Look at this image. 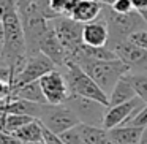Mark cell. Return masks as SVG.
Segmentation results:
<instances>
[{"label": "cell", "instance_id": "4", "mask_svg": "<svg viewBox=\"0 0 147 144\" xmlns=\"http://www.w3.org/2000/svg\"><path fill=\"white\" fill-rule=\"evenodd\" d=\"M108 27H109V41H108V48H111L112 45L119 41L128 40V37L133 32L141 29H147V22L144 21V18L141 16L138 11H130V13H115L114 10L109 8L108 13Z\"/></svg>", "mask_w": 147, "mask_h": 144}, {"label": "cell", "instance_id": "1", "mask_svg": "<svg viewBox=\"0 0 147 144\" xmlns=\"http://www.w3.org/2000/svg\"><path fill=\"white\" fill-rule=\"evenodd\" d=\"M78 65H81L84 71L92 76V79L101 87L103 92L108 93V97L115 84L130 71V67L119 57L112 60H87Z\"/></svg>", "mask_w": 147, "mask_h": 144}, {"label": "cell", "instance_id": "18", "mask_svg": "<svg viewBox=\"0 0 147 144\" xmlns=\"http://www.w3.org/2000/svg\"><path fill=\"white\" fill-rule=\"evenodd\" d=\"M14 135L26 144H33V143H38V141H43V124L38 119H35V120L29 122L27 125L21 127L19 130H16Z\"/></svg>", "mask_w": 147, "mask_h": 144}, {"label": "cell", "instance_id": "22", "mask_svg": "<svg viewBox=\"0 0 147 144\" xmlns=\"http://www.w3.org/2000/svg\"><path fill=\"white\" fill-rule=\"evenodd\" d=\"M49 3L57 16H70L76 0H49Z\"/></svg>", "mask_w": 147, "mask_h": 144}, {"label": "cell", "instance_id": "5", "mask_svg": "<svg viewBox=\"0 0 147 144\" xmlns=\"http://www.w3.org/2000/svg\"><path fill=\"white\" fill-rule=\"evenodd\" d=\"M49 22H51L52 29L55 30V35L60 40L62 46L67 51L68 62H70L73 59V55L84 45V40H82L84 24L79 22V21H74L70 16H59L55 19H51Z\"/></svg>", "mask_w": 147, "mask_h": 144}, {"label": "cell", "instance_id": "32", "mask_svg": "<svg viewBox=\"0 0 147 144\" xmlns=\"http://www.w3.org/2000/svg\"><path fill=\"white\" fill-rule=\"evenodd\" d=\"M33 144H48V143H46V141L43 139V141H38V143H33Z\"/></svg>", "mask_w": 147, "mask_h": 144}, {"label": "cell", "instance_id": "14", "mask_svg": "<svg viewBox=\"0 0 147 144\" xmlns=\"http://www.w3.org/2000/svg\"><path fill=\"white\" fill-rule=\"evenodd\" d=\"M146 128L142 127H133V125H120L112 130H109L112 139L117 144H139L142 133Z\"/></svg>", "mask_w": 147, "mask_h": 144}, {"label": "cell", "instance_id": "10", "mask_svg": "<svg viewBox=\"0 0 147 144\" xmlns=\"http://www.w3.org/2000/svg\"><path fill=\"white\" fill-rule=\"evenodd\" d=\"M144 106V101L136 97L131 101L122 103V105H115V106H108L105 114V120H103V128L106 130H112L115 127H120V125H125L127 120L138 112L141 108Z\"/></svg>", "mask_w": 147, "mask_h": 144}, {"label": "cell", "instance_id": "9", "mask_svg": "<svg viewBox=\"0 0 147 144\" xmlns=\"http://www.w3.org/2000/svg\"><path fill=\"white\" fill-rule=\"evenodd\" d=\"M111 49L130 67L131 73H147V49L138 48L128 40L112 45Z\"/></svg>", "mask_w": 147, "mask_h": 144}, {"label": "cell", "instance_id": "2", "mask_svg": "<svg viewBox=\"0 0 147 144\" xmlns=\"http://www.w3.org/2000/svg\"><path fill=\"white\" fill-rule=\"evenodd\" d=\"M32 116L38 119L46 128L60 135L81 124L78 116L68 105H49V103H33Z\"/></svg>", "mask_w": 147, "mask_h": 144}, {"label": "cell", "instance_id": "8", "mask_svg": "<svg viewBox=\"0 0 147 144\" xmlns=\"http://www.w3.org/2000/svg\"><path fill=\"white\" fill-rule=\"evenodd\" d=\"M40 84H41L43 93H45L46 101L49 105H65L71 97L65 73L59 71L57 68L45 74L40 79Z\"/></svg>", "mask_w": 147, "mask_h": 144}, {"label": "cell", "instance_id": "23", "mask_svg": "<svg viewBox=\"0 0 147 144\" xmlns=\"http://www.w3.org/2000/svg\"><path fill=\"white\" fill-rule=\"evenodd\" d=\"M125 125H133V127L147 128V103H144L142 108H141L138 112H134V114L127 120Z\"/></svg>", "mask_w": 147, "mask_h": 144}, {"label": "cell", "instance_id": "12", "mask_svg": "<svg viewBox=\"0 0 147 144\" xmlns=\"http://www.w3.org/2000/svg\"><path fill=\"white\" fill-rule=\"evenodd\" d=\"M82 40H84V45L93 46V48L108 46V41H109L108 22L101 19H96V21H92V22L84 24Z\"/></svg>", "mask_w": 147, "mask_h": 144}, {"label": "cell", "instance_id": "16", "mask_svg": "<svg viewBox=\"0 0 147 144\" xmlns=\"http://www.w3.org/2000/svg\"><path fill=\"white\" fill-rule=\"evenodd\" d=\"M82 135L86 138L87 144H117L112 139L109 130L103 127H95V125H87V124H79Z\"/></svg>", "mask_w": 147, "mask_h": 144}, {"label": "cell", "instance_id": "21", "mask_svg": "<svg viewBox=\"0 0 147 144\" xmlns=\"http://www.w3.org/2000/svg\"><path fill=\"white\" fill-rule=\"evenodd\" d=\"M60 138L63 139L65 144H87L79 124H78L76 127H71L70 130H67V131H63V133H60Z\"/></svg>", "mask_w": 147, "mask_h": 144}, {"label": "cell", "instance_id": "11", "mask_svg": "<svg viewBox=\"0 0 147 144\" xmlns=\"http://www.w3.org/2000/svg\"><path fill=\"white\" fill-rule=\"evenodd\" d=\"M40 52L48 55V57L55 64V67L63 68L68 62L67 51H65V48L62 46L60 40L57 38L55 30L52 29V26H49V30L45 33V37H43L41 41H40Z\"/></svg>", "mask_w": 147, "mask_h": 144}, {"label": "cell", "instance_id": "28", "mask_svg": "<svg viewBox=\"0 0 147 144\" xmlns=\"http://www.w3.org/2000/svg\"><path fill=\"white\" fill-rule=\"evenodd\" d=\"M3 45H5V30H3V24L0 22V55L3 52ZM3 57V55H2Z\"/></svg>", "mask_w": 147, "mask_h": 144}, {"label": "cell", "instance_id": "13", "mask_svg": "<svg viewBox=\"0 0 147 144\" xmlns=\"http://www.w3.org/2000/svg\"><path fill=\"white\" fill-rule=\"evenodd\" d=\"M103 11V3L98 0H76L70 18L82 24L96 21Z\"/></svg>", "mask_w": 147, "mask_h": 144}, {"label": "cell", "instance_id": "17", "mask_svg": "<svg viewBox=\"0 0 147 144\" xmlns=\"http://www.w3.org/2000/svg\"><path fill=\"white\" fill-rule=\"evenodd\" d=\"M136 92H134L133 86L128 82L125 78H122L115 87L112 89V92L109 93V106H115V105H122V103L131 101L133 98H136Z\"/></svg>", "mask_w": 147, "mask_h": 144}, {"label": "cell", "instance_id": "26", "mask_svg": "<svg viewBox=\"0 0 147 144\" xmlns=\"http://www.w3.org/2000/svg\"><path fill=\"white\" fill-rule=\"evenodd\" d=\"M13 93V87H11V81H0V101H8Z\"/></svg>", "mask_w": 147, "mask_h": 144}, {"label": "cell", "instance_id": "7", "mask_svg": "<svg viewBox=\"0 0 147 144\" xmlns=\"http://www.w3.org/2000/svg\"><path fill=\"white\" fill-rule=\"evenodd\" d=\"M65 105H68L73 109V112L78 116L81 124L103 127L105 114H106V109H108L106 105L95 101V100L86 98V97H79V95H71Z\"/></svg>", "mask_w": 147, "mask_h": 144}, {"label": "cell", "instance_id": "15", "mask_svg": "<svg viewBox=\"0 0 147 144\" xmlns=\"http://www.w3.org/2000/svg\"><path fill=\"white\" fill-rule=\"evenodd\" d=\"M11 98H21V100H27V101H32V103H48L45 93H43L40 81H33V82H29V84H24V86L18 87L13 92Z\"/></svg>", "mask_w": 147, "mask_h": 144}, {"label": "cell", "instance_id": "19", "mask_svg": "<svg viewBox=\"0 0 147 144\" xmlns=\"http://www.w3.org/2000/svg\"><path fill=\"white\" fill-rule=\"evenodd\" d=\"M35 120V117L29 114H19V112H7L3 116V119L0 120V128L5 131H10V133H14L16 130H19L21 127L27 125L29 122Z\"/></svg>", "mask_w": 147, "mask_h": 144}, {"label": "cell", "instance_id": "3", "mask_svg": "<svg viewBox=\"0 0 147 144\" xmlns=\"http://www.w3.org/2000/svg\"><path fill=\"white\" fill-rule=\"evenodd\" d=\"M63 70H65V78L68 81L71 95L86 97V98L95 100V101H100L103 105L109 106L108 93L103 92V89L92 79L90 74H87L84 71V68L81 65L74 64V62H67Z\"/></svg>", "mask_w": 147, "mask_h": 144}, {"label": "cell", "instance_id": "31", "mask_svg": "<svg viewBox=\"0 0 147 144\" xmlns=\"http://www.w3.org/2000/svg\"><path fill=\"white\" fill-rule=\"evenodd\" d=\"M3 16H5V10H3V7L0 5V22H2V19H3Z\"/></svg>", "mask_w": 147, "mask_h": 144}, {"label": "cell", "instance_id": "27", "mask_svg": "<svg viewBox=\"0 0 147 144\" xmlns=\"http://www.w3.org/2000/svg\"><path fill=\"white\" fill-rule=\"evenodd\" d=\"M0 144H26V143H22L14 133H10V131H5L0 128Z\"/></svg>", "mask_w": 147, "mask_h": 144}, {"label": "cell", "instance_id": "25", "mask_svg": "<svg viewBox=\"0 0 147 144\" xmlns=\"http://www.w3.org/2000/svg\"><path fill=\"white\" fill-rule=\"evenodd\" d=\"M111 10H114L115 13H130V11H133V3H131V0H117V2H114V3L111 5Z\"/></svg>", "mask_w": 147, "mask_h": 144}, {"label": "cell", "instance_id": "30", "mask_svg": "<svg viewBox=\"0 0 147 144\" xmlns=\"http://www.w3.org/2000/svg\"><path fill=\"white\" fill-rule=\"evenodd\" d=\"M98 2H101L103 5H108V7H111L114 2H117V0H98Z\"/></svg>", "mask_w": 147, "mask_h": 144}, {"label": "cell", "instance_id": "6", "mask_svg": "<svg viewBox=\"0 0 147 144\" xmlns=\"http://www.w3.org/2000/svg\"><path fill=\"white\" fill-rule=\"evenodd\" d=\"M55 64L45 54H33V55H27V60L24 64L22 70L14 76L11 87H13V92L18 87L24 86V84L33 82V81H40L45 74H48L49 71L55 70ZM13 95V93H11Z\"/></svg>", "mask_w": 147, "mask_h": 144}, {"label": "cell", "instance_id": "24", "mask_svg": "<svg viewBox=\"0 0 147 144\" xmlns=\"http://www.w3.org/2000/svg\"><path fill=\"white\" fill-rule=\"evenodd\" d=\"M128 41H131L133 45H136L138 48L147 49V29H141L133 32L128 37Z\"/></svg>", "mask_w": 147, "mask_h": 144}, {"label": "cell", "instance_id": "29", "mask_svg": "<svg viewBox=\"0 0 147 144\" xmlns=\"http://www.w3.org/2000/svg\"><path fill=\"white\" fill-rule=\"evenodd\" d=\"M139 144H147V128L144 130V133H142V138H141V143Z\"/></svg>", "mask_w": 147, "mask_h": 144}, {"label": "cell", "instance_id": "20", "mask_svg": "<svg viewBox=\"0 0 147 144\" xmlns=\"http://www.w3.org/2000/svg\"><path fill=\"white\" fill-rule=\"evenodd\" d=\"M123 78L133 86L136 95L144 103H147V73H131V71H128Z\"/></svg>", "mask_w": 147, "mask_h": 144}]
</instances>
